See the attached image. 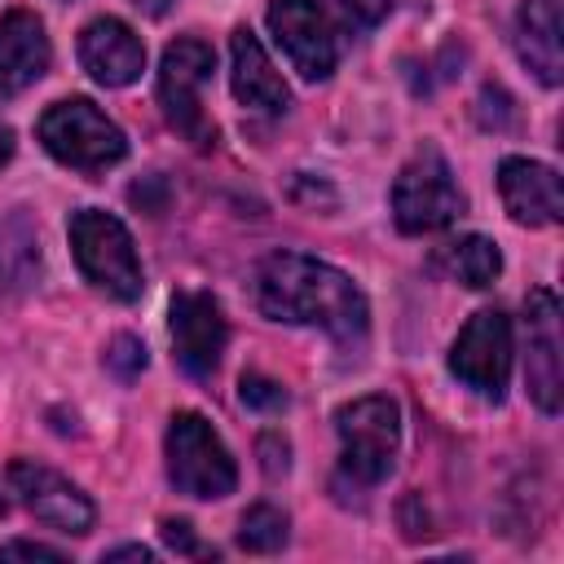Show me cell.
<instances>
[{
    "label": "cell",
    "instance_id": "obj_1",
    "mask_svg": "<svg viewBox=\"0 0 564 564\" xmlns=\"http://www.w3.org/2000/svg\"><path fill=\"white\" fill-rule=\"evenodd\" d=\"M256 304L273 322L322 326L330 339L352 344L370 326V304L348 273L304 251H273L256 269Z\"/></svg>",
    "mask_w": 564,
    "mask_h": 564
},
{
    "label": "cell",
    "instance_id": "obj_2",
    "mask_svg": "<svg viewBox=\"0 0 564 564\" xmlns=\"http://www.w3.org/2000/svg\"><path fill=\"white\" fill-rule=\"evenodd\" d=\"M70 251H75V264L79 273L115 295V300H137L141 286H145V273H141V260H137V247H132V234L119 216L101 212V207H79L70 216Z\"/></svg>",
    "mask_w": 564,
    "mask_h": 564
},
{
    "label": "cell",
    "instance_id": "obj_3",
    "mask_svg": "<svg viewBox=\"0 0 564 564\" xmlns=\"http://www.w3.org/2000/svg\"><path fill=\"white\" fill-rule=\"evenodd\" d=\"M44 150L75 167V172H106L110 163H119L128 154V141H123V128L115 119H106L88 97H66V101H53L40 123H35Z\"/></svg>",
    "mask_w": 564,
    "mask_h": 564
},
{
    "label": "cell",
    "instance_id": "obj_4",
    "mask_svg": "<svg viewBox=\"0 0 564 564\" xmlns=\"http://www.w3.org/2000/svg\"><path fill=\"white\" fill-rule=\"evenodd\" d=\"M216 70V48L198 35H181L163 48L159 62V106L167 115V123L189 141V145H212L216 141V123L203 110V84Z\"/></svg>",
    "mask_w": 564,
    "mask_h": 564
},
{
    "label": "cell",
    "instance_id": "obj_5",
    "mask_svg": "<svg viewBox=\"0 0 564 564\" xmlns=\"http://www.w3.org/2000/svg\"><path fill=\"white\" fill-rule=\"evenodd\" d=\"M167 480L185 498H225L238 485L234 454L194 410H176L167 423Z\"/></svg>",
    "mask_w": 564,
    "mask_h": 564
},
{
    "label": "cell",
    "instance_id": "obj_6",
    "mask_svg": "<svg viewBox=\"0 0 564 564\" xmlns=\"http://www.w3.org/2000/svg\"><path fill=\"white\" fill-rule=\"evenodd\" d=\"M339 432V467L357 485H379L392 471V454L401 441V410L392 397H357L335 410Z\"/></svg>",
    "mask_w": 564,
    "mask_h": 564
},
{
    "label": "cell",
    "instance_id": "obj_7",
    "mask_svg": "<svg viewBox=\"0 0 564 564\" xmlns=\"http://www.w3.org/2000/svg\"><path fill=\"white\" fill-rule=\"evenodd\" d=\"M463 216V194L436 150H419L392 181V220L401 234H432Z\"/></svg>",
    "mask_w": 564,
    "mask_h": 564
},
{
    "label": "cell",
    "instance_id": "obj_8",
    "mask_svg": "<svg viewBox=\"0 0 564 564\" xmlns=\"http://www.w3.org/2000/svg\"><path fill=\"white\" fill-rule=\"evenodd\" d=\"M449 370L480 397L502 401L511 375V322L502 308H480L449 348Z\"/></svg>",
    "mask_w": 564,
    "mask_h": 564
},
{
    "label": "cell",
    "instance_id": "obj_9",
    "mask_svg": "<svg viewBox=\"0 0 564 564\" xmlns=\"http://www.w3.org/2000/svg\"><path fill=\"white\" fill-rule=\"evenodd\" d=\"M524 335H529V397L542 414H560L564 401V339H560V300L546 286H533L524 300Z\"/></svg>",
    "mask_w": 564,
    "mask_h": 564
},
{
    "label": "cell",
    "instance_id": "obj_10",
    "mask_svg": "<svg viewBox=\"0 0 564 564\" xmlns=\"http://www.w3.org/2000/svg\"><path fill=\"white\" fill-rule=\"evenodd\" d=\"M269 26L304 79H326L335 70V31L317 0H269Z\"/></svg>",
    "mask_w": 564,
    "mask_h": 564
},
{
    "label": "cell",
    "instance_id": "obj_11",
    "mask_svg": "<svg viewBox=\"0 0 564 564\" xmlns=\"http://www.w3.org/2000/svg\"><path fill=\"white\" fill-rule=\"evenodd\" d=\"M9 485L35 520H44L62 533H88L93 529L97 511H93L88 494H79V485H70L62 471L31 463V458H18V463H9Z\"/></svg>",
    "mask_w": 564,
    "mask_h": 564
},
{
    "label": "cell",
    "instance_id": "obj_12",
    "mask_svg": "<svg viewBox=\"0 0 564 564\" xmlns=\"http://www.w3.org/2000/svg\"><path fill=\"white\" fill-rule=\"evenodd\" d=\"M229 322L207 291H176L172 295V348L185 375L207 379L225 352Z\"/></svg>",
    "mask_w": 564,
    "mask_h": 564
},
{
    "label": "cell",
    "instance_id": "obj_13",
    "mask_svg": "<svg viewBox=\"0 0 564 564\" xmlns=\"http://www.w3.org/2000/svg\"><path fill=\"white\" fill-rule=\"evenodd\" d=\"M79 66L106 88H128L145 70V44L128 22L93 18L79 31Z\"/></svg>",
    "mask_w": 564,
    "mask_h": 564
},
{
    "label": "cell",
    "instance_id": "obj_14",
    "mask_svg": "<svg viewBox=\"0 0 564 564\" xmlns=\"http://www.w3.org/2000/svg\"><path fill=\"white\" fill-rule=\"evenodd\" d=\"M498 194L516 225H560L564 216V189L555 167L533 159H502L498 167Z\"/></svg>",
    "mask_w": 564,
    "mask_h": 564
},
{
    "label": "cell",
    "instance_id": "obj_15",
    "mask_svg": "<svg viewBox=\"0 0 564 564\" xmlns=\"http://www.w3.org/2000/svg\"><path fill=\"white\" fill-rule=\"evenodd\" d=\"M48 35L31 9H9L0 18V97L31 88L48 70Z\"/></svg>",
    "mask_w": 564,
    "mask_h": 564
},
{
    "label": "cell",
    "instance_id": "obj_16",
    "mask_svg": "<svg viewBox=\"0 0 564 564\" xmlns=\"http://www.w3.org/2000/svg\"><path fill=\"white\" fill-rule=\"evenodd\" d=\"M229 57H234V97L247 110H264V115H282L291 106V88L282 84V75L273 70L264 44L238 26L229 40Z\"/></svg>",
    "mask_w": 564,
    "mask_h": 564
},
{
    "label": "cell",
    "instance_id": "obj_17",
    "mask_svg": "<svg viewBox=\"0 0 564 564\" xmlns=\"http://www.w3.org/2000/svg\"><path fill=\"white\" fill-rule=\"evenodd\" d=\"M560 0H524L520 18H516V48L520 62L546 84L555 88L564 79V40H560Z\"/></svg>",
    "mask_w": 564,
    "mask_h": 564
},
{
    "label": "cell",
    "instance_id": "obj_18",
    "mask_svg": "<svg viewBox=\"0 0 564 564\" xmlns=\"http://www.w3.org/2000/svg\"><path fill=\"white\" fill-rule=\"evenodd\" d=\"M40 273V234L18 207L0 220V295H22Z\"/></svg>",
    "mask_w": 564,
    "mask_h": 564
},
{
    "label": "cell",
    "instance_id": "obj_19",
    "mask_svg": "<svg viewBox=\"0 0 564 564\" xmlns=\"http://www.w3.org/2000/svg\"><path fill=\"white\" fill-rule=\"evenodd\" d=\"M436 269H445L454 282L480 291V286H489L502 273V251L485 234H467V238H454V242L441 247Z\"/></svg>",
    "mask_w": 564,
    "mask_h": 564
},
{
    "label": "cell",
    "instance_id": "obj_20",
    "mask_svg": "<svg viewBox=\"0 0 564 564\" xmlns=\"http://www.w3.org/2000/svg\"><path fill=\"white\" fill-rule=\"evenodd\" d=\"M286 542V511H278L273 502H256L242 511L238 520V546L256 551V555H269Z\"/></svg>",
    "mask_w": 564,
    "mask_h": 564
},
{
    "label": "cell",
    "instance_id": "obj_21",
    "mask_svg": "<svg viewBox=\"0 0 564 564\" xmlns=\"http://www.w3.org/2000/svg\"><path fill=\"white\" fill-rule=\"evenodd\" d=\"M238 397H242V405H247V410H264V414L286 410V388H282V383H273V379H264V375H242Z\"/></svg>",
    "mask_w": 564,
    "mask_h": 564
},
{
    "label": "cell",
    "instance_id": "obj_22",
    "mask_svg": "<svg viewBox=\"0 0 564 564\" xmlns=\"http://www.w3.org/2000/svg\"><path fill=\"white\" fill-rule=\"evenodd\" d=\"M106 370L119 375V379H137L145 370V344L132 339V335H119L110 348H106Z\"/></svg>",
    "mask_w": 564,
    "mask_h": 564
},
{
    "label": "cell",
    "instance_id": "obj_23",
    "mask_svg": "<svg viewBox=\"0 0 564 564\" xmlns=\"http://www.w3.org/2000/svg\"><path fill=\"white\" fill-rule=\"evenodd\" d=\"M339 9H344V18L352 26H379L388 18L392 0H339Z\"/></svg>",
    "mask_w": 564,
    "mask_h": 564
},
{
    "label": "cell",
    "instance_id": "obj_24",
    "mask_svg": "<svg viewBox=\"0 0 564 564\" xmlns=\"http://www.w3.org/2000/svg\"><path fill=\"white\" fill-rule=\"evenodd\" d=\"M256 449H260V463H264V471H269V476H282V471H286V463H291V458H286V454H291V445L282 441V432H264Z\"/></svg>",
    "mask_w": 564,
    "mask_h": 564
},
{
    "label": "cell",
    "instance_id": "obj_25",
    "mask_svg": "<svg viewBox=\"0 0 564 564\" xmlns=\"http://www.w3.org/2000/svg\"><path fill=\"white\" fill-rule=\"evenodd\" d=\"M163 538H167V546L181 551V555H207V546L194 538V529H189L185 520H163Z\"/></svg>",
    "mask_w": 564,
    "mask_h": 564
},
{
    "label": "cell",
    "instance_id": "obj_26",
    "mask_svg": "<svg viewBox=\"0 0 564 564\" xmlns=\"http://www.w3.org/2000/svg\"><path fill=\"white\" fill-rule=\"evenodd\" d=\"M0 560H62V551L57 546H44V542L18 538V542H4L0 546Z\"/></svg>",
    "mask_w": 564,
    "mask_h": 564
},
{
    "label": "cell",
    "instance_id": "obj_27",
    "mask_svg": "<svg viewBox=\"0 0 564 564\" xmlns=\"http://www.w3.org/2000/svg\"><path fill=\"white\" fill-rule=\"evenodd\" d=\"M101 560H141V564H145V560H154V551H150V546H115V551H106Z\"/></svg>",
    "mask_w": 564,
    "mask_h": 564
},
{
    "label": "cell",
    "instance_id": "obj_28",
    "mask_svg": "<svg viewBox=\"0 0 564 564\" xmlns=\"http://www.w3.org/2000/svg\"><path fill=\"white\" fill-rule=\"evenodd\" d=\"M128 4H132V9H141L145 18H163V13L172 9V0H128Z\"/></svg>",
    "mask_w": 564,
    "mask_h": 564
},
{
    "label": "cell",
    "instance_id": "obj_29",
    "mask_svg": "<svg viewBox=\"0 0 564 564\" xmlns=\"http://www.w3.org/2000/svg\"><path fill=\"white\" fill-rule=\"evenodd\" d=\"M13 159V128L9 123H0V167Z\"/></svg>",
    "mask_w": 564,
    "mask_h": 564
},
{
    "label": "cell",
    "instance_id": "obj_30",
    "mask_svg": "<svg viewBox=\"0 0 564 564\" xmlns=\"http://www.w3.org/2000/svg\"><path fill=\"white\" fill-rule=\"evenodd\" d=\"M0 511H4V498H0Z\"/></svg>",
    "mask_w": 564,
    "mask_h": 564
}]
</instances>
